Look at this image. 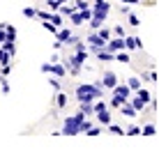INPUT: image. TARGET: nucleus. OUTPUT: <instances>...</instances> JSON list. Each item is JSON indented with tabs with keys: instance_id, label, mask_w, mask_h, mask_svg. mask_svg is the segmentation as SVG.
<instances>
[{
	"instance_id": "obj_1",
	"label": "nucleus",
	"mask_w": 159,
	"mask_h": 154,
	"mask_svg": "<svg viewBox=\"0 0 159 154\" xmlns=\"http://www.w3.org/2000/svg\"><path fill=\"white\" fill-rule=\"evenodd\" d=\"M88 117V115L83 111H79L76 115H69L67 120H65V126H62V134L67 136H76V134H83L81 131V124H83V120Z\"/></svg>"
},
{
	"instance_id": "obj_2",
	"label": "nucleus",
	"mask_w": 159,
	"mask_h": 154,
	"mask_svg": "<svg viewBox=\"0 0 159 154\" xmlns=\"http://www.w3.org/2000/svg\"><path fill=\"white\" fill-rule=\"evenodd\" d=\"M97 97H104L99 83H95V85L88 83V85H79L76 87V99H79V101H95Z\"/></svg>"
},
{
	"instance_id": "obj_3",
	"label": "nucleus",
	"mask_w": 159,
	"mask_h": 154,
	"mask_svg": "<svg viewBox=\"0 0 159 154\" xmlns=\"http://www.w3.org/2000/svg\"><path fill=\"white\" fill-rule=\"evenodd\" d=\"M129 92H131L129 85H116V87H113V101H111V106L113 108H120L129 99Z\"/></svg>"
},
{
	"instance_id": "obj_4",
	"label": "nucleus",
	"mask_w": 159,
	"mask_h": 154,
	"mask_svg": "<svg viewBox=\"0 0 159 154\" xmlns=\"http://www.w3.org/2000/svg\"><path fill=\"white\" fill-rule=\"evenodd\" d=\"M69 19H72V23L74 25H83L85 21H90L92 19V9L88 7V9H76V12L69 16Z\"/></svg>"
},
{
	"instance_id": "obj_5",
	"label": "nucleus",
	"mask_w": 159,
	"mask_h": 154,
	"mask_svg": "<svg viewBox=\"0 0 159 154\" xmlns=\"http://www.w3.org/2000/svg\"><path fill=\"white\" fill-rule=\"evenodd\" d=\"M42 71L44 74H56V76H67V69L65 67H60V64H56V62H46V64H42Z\"/></svg>"
},
{
	"instance_id": "obj_6",
	"label": "nucleus",
	"mask_w": 159,
	"mask_h": 154,
	"mask_svg": "<svg viewBox=\"0 0 159 154\" xmlns=\"http://www.w3.org/2000/svg\"><path fill=\"white\" fill-rule=\"evenodd\" d=\"M99 85H102V87H116V85H118V76L113 74V71H106V74L102 76Z\"/></svg>"
},
{
	"instance_id": "obj_7",
	"label": "nucleus",
	"mask_w": 159,
	"mask_h": 154,
	"mask_svg": "<svg viewBox=\"0 0 159 154\" xmlns=\"http://www.w3.org/2000/svg\"><path fill=\"white\" fill-rule=\"evenodd\" d=\"M58 39L62 42V44H76L79 39L72 35V30H67V28H62V30H58Z\"/></svg>"
},
{
	"instance_id": "obj_8",
	"label": "nucleus",
	"mask_w": 159,
	"mask_h": 154,
	"mask_svg": "<svg viewBox=\"0 0 159 154\" xmlns=\"http://www.w3.org/2000/svg\"><path fill=\"white\" fill-rule=\"evenodd\" d=\"M106 48H108L111 53H118V51H122V48H125V37H118V39H111V42L106 44Z\"/></svg>"
},
{
	"instance_id": "obj_9",
	"label": "nucleus",
	"mask_w": 159,
	"mask_h": 154,
	"mask_svg": "<svg viewBox=\"0 0 159 154\" xmlns=\"http://www.w3.org/2000/svg\"><path fill=\"white\" fill-rule=\"evenodd\" d=\"M97 122L104 124V126H108V124H111V115H108V108H104V111L97 113Z\"/></svg>"
},
{
	"instance_id": "obj_10",
	"label": "nucleus",
	"mask_w": 159,
	"mask_h": 154,
	"mask_svg": "<svg viewBox=\"0 0 159 154\" xmlns=\"http://www.w3.org/2000/svg\"><path fill=\"white\" fill-rule=\"evenodd\" d=\"M120 111H122L125 117H136V113H139L134 106H131V103H122V106H120Z\"/></svg>"
},
{
	"instance_id": "obj_11",
	"label": "nucleus",
	"mask_w": 159,
	"mask_h": 154,
	"mask_svg": "<svg viewBox=\"0 0 159 154\" xmlns=\"http://www.w3.org/2000/svg\"><path fill=\"white\" fill-rule=\"evenodd\" d=\"M125 48H141L139 37H125Z\"/></svg>"
},
{
	"instance_id": "obj_12",
	"label": "nucleus",
	"mask_w": 159,
	"mask_h": 154,
	"mask_svg": "<svg viewBox=\"0 0 159 154\" xmlns=\"http://www.w3.org/2000/svg\"><path fill=\"white\" fill-rule=\"evenodd\" d=\"M102 25H104V19H102V16H95V14H92V19H90V28H92V30H99Z\"/></svg>"
},
{
	"instance_id": "obj_13",
	"label": "nucleus",
	"mask_w": 159,
	"mask_h": 154,
	"mask_svg": "<svg viewBox=\"0 0 159 154\" xmlns=\"http://www.w3.org/2000/svg\"><path fill=\"white\" fill-rule=\"evenodd\" d=\"M136 97H139L143 103H150V101H152V95H150L148 90H141V87H139V95H136Z\"/></svg>"
},
{
	"instance_id": "obj_14",
	"label": "nucleus",
	"mask_w": 159,
	"mask_h": 154,
	"mask_svg": "<svg viewBox=\"0 0 159 154\" xmlns=\"http://www.w3.org/2000/svg\"><path fill=\"white\" fill-rule=\"evenodd\" d=\"M9 60H12V53L0 48V64H9Z\"/></svg>"
},
{
	"instance_id": "obj_15",
	"label": "nucleus",
	"mask_w": 159,
	"mask_h": 154,
	"mask_svg": "<svg viewBox=\"0 0 159 154\" xmlns=\"http://www.w3.org/2000/svg\"><path fill=\"white\" fill-rule=\"evenodd\" d=\"M139 134H143V131H141V126H136V124H131L127 129V136H139Z\"/></svg>"
},
{
	"instance_id": "obj_16",
	"label": "nucleus",
	"mask_w": 159,
	"mask_h": 154,
	"mask_svg": "<svg viewBox=\"0 0 159 154\" xmlns=\"http://www.w3.org/2000/svg\"><path fill=\"white\" fill-rule=\"evenodd\" d=\"M48 21H53L58 28H60V25H65V23H62V16H60V14H51V16H48Z\"/></svg>"
},
{
	"instance_id": "obj_17",
	"label": "nucleus",
	"mask_w": 159,
	"mask_h": 154,
	"mask_svg": "<svg viewBox=\"0 0 159 154\" xmlns=\"http://www.w3.org/2000/svg\"><path fill=\"white\" fill-rule=\"evenodd\" d=\"M108 131H111V134H116V136L127 134V131H122V129H120V126H116V124H108Z\"/></svg>"
},
{
	"instance_id": "obj_18",
	"label": "nucleus",
	"mask_w": 159,
	"mask_h": 154,
	"mask_svg": "<svg viewBox=\"0 0 159 154\" xmlns=\"http://www.w3.org/2000/svg\"><path fill=\"white\" fill-rule=\"evenodd\" d=\"M129 87H131V90H136V92H139V87H141V81L131 76V78H129Z\"/></svg>"
},
{
	"instance_id": "obj_19",
	"label": "nucleus",
	"mask_w": 159,
	"mask_h": 154,
	"mask_svg": "<svg viewBox=\"0 0 159 154\" xmlns=\"http://www.w3.org/2000/svg\"><path fill=\"white\" fill-rule=\"evenodd\" d=\"M116 60H118V62H125V64H127V62H129V55H127V53H122V51H118Z\"/></svg>"
},
{
	"instance_id": "obj_20",
	"label": "nucleus",
	"mask_w": 159,
	"mask_h": 154,
	"mask_svg": "<svg viewBox=\"0 0 159 154\" xmlns=\"http://www.w3.org/2000/svg\"><path fill=\"white\" fill-rule=\"evenodd\" d=\"M23 16H25V19H35V16H37V12H35L32 7H25V9H23Z\"/></svg>"
},
{
	"instance_id": "obj_21",
	"label": "nucleus",
	"mask_w": 159,
	"mask_h": 154,
	"mask_svg": "<svg viewBox=\"0 0 159 154\" xmlns=\"http://www.w3.org/2000/svg\"><path fill=\"white\" fill-rule=\"evenodd\" d=\"M76 12V7H60V14H62V16H72Z\"/></svg>"
},
{
	"instance_id": "obj_22",
	"label": "nucleus",
	"mask_w": 159,
	"mask_h": 154,
	"mask_svg": "<svg viewBox=\"0 0 159 154\" xmlns=\"http://www.w3.org/2000/svg\"><path fill=\"white\" fill-rule=\"evenodd\" d=\"M131 106H134V108H136V111H143V108H145V103H143V101H141V99H139V97H136V99H134V101H131Z\"/></svg>"
},
{
	"instance_id": "obj_23",
	"label": "nucleus",
	"mask_w": 159,
	"mask_h": 154,
	"mask_svg": "<svg viewBox=\"0 0 159 154\" xmlns=\"http://www.w3.org/2000/svg\"><path fill=\"white\" fill-rule=\"evenodd\" d=\"M129 23L134 25V28H139V25H141V21H139V16H136V14H131V12H129Z\"/></svg>"
},
{
	"instance_id": "obj_24",
	"label": "nucleus",
	"mask_w": 159,
	"mask_h": 154,
	"mask_svg": "<svg viewBox=\"0 0 159 154\" xmlns=\"http://www.w3.org/2000/svg\"><path fill=\"white\" fill-rule=\"evenodd\" d=\"M97 35H99L102 39H108V37H111V30H106V28H99V30H97Z\"/></svg>"
},
{
	"instance_id": "obj_25",
	"label": "nucleus",
	"mask_w": 159,
	"mask_h": 154,
	"mask_svg": "<svg viewBox=\"0 0 159 154\" xmlns=\"http://www.w3.org/2000/svg\"><path fill=\"white\" fill-rule=\"evenodd\" d=\"M143 136H155V126H152V124H145V126H143Z\"/></svg>"
},
{
	"instance_id": "obj_26",
	"label": "nucleus",
	"mask_w": 159,
	"mask_h": 154,
	"mask_svg": "<svg viewBox=\"0 0 159 154\" xmlns=\"http://www.w3.org/2000/svg\"><path fill=\"white\" fill-rule=\"evenodd\" d=\"M56 97H58V106L65 108V103H67V97H65V95H56Z\"/></svg>"
},
{
	"instance_id": "obj_27",
	"label": "nucleus",
	"mask_w": 159,
	"mask_h": 154,
	"mask_svg": "<svg viewBox=\"0 0 159 154\" xmlns=\"http://www.w3.org/2000/svg\"><path fill=\"white\" fill-rule=\"evenodd\" d=\"M76 9H88V2L85 0H76Z\"/></svg>"
},
{
	"instance_id": "obj_28",
	"label": "nucleus",
	"mask_w": 159,
	"mask_h": 154,
	"mask_svg": "<svg viewBox=\"0 0 159 154\" xmlns=\"http://www.w3.org/2000/svg\"><path fill=\"white\" fill-rule=\"evenodd\" d=\"M104 108H106V103H104V101H97V103H95V113L104 111Z\"/></svg>"
},
{
	"instance_id": "obj_29",
	"label": "nucleus",
	"mask_w": 159,
	"mask_h": 154,
	"mask_svg": "<svg viewBox=\"0 0 159 154\" xmlns=\"http://www.w3.org/2000/svg\"><path fill=\"white\" fill-rule=\"evenodd\" d=\"M113 32H116L118 37H125V30H122V25H116V28H113Z\"/></svg>"
},
{
	"instance_id": "obj_30",
	"label": "nucleus",
	"mask_w": 159,
	"mask_h": 154,
	"mask_svg": "<svg viewBox=\"0 0 159 154\" xmlns=\"http://www.w3.org/2000/svg\"><path fill=\"white\" fill-rule=\"evenodd\" d=\"M5 39H7V30L0 28V46H2V42H5Z\"/></svg>"
},
{
	"instance_id": "obj_31",
	"label": "nucleus",
	"mask_w": 159,
	"mask_h": 154,
	"mask_svg": "<svg viewBox=\"0 0 159 154\" xmlns=\"http://www.w3.org/2000/svg\"><path fill=\"white\" fill-rule=\"evenodd\" d=\"M37 16H39L42 21H48V16H51V14H48V12H37Z\"/></svg>"
},
{
	"instance_id": "obj_32",
	"label": "nucleus",
	"mask_w": 159,
	"mask_h": 154,
	"mask_svg": "<svg viewBox=\"0 0 159 154\" xmlns=\"http://www.w3.org/2000/svg\"><path fill=\"white\" fill-rule=\"evenodd\" d=\"M7 74H12V67H9V64H2V76H7Z\"/></svg>"
},
{
	"instance_id": "obj_33",
	"label": "nucleus",
	"mask_w": 159,
	"mask_h": 154,
	"mask_svg": "<svg viewBox=\"0 0 159 154\" xmlns=\"http://www.w3.org/2000/svg\"><path fill=\"white\" fill-rule=\"evenodd\" d=\"M88 136H99V129H97V126H95V129H92V126H90V131H88Z\"/></svg>"
},
{
	"instance_id": "obj_34",
	"label": "nucleus",
	"mask_w": 159,
	"mask_h": 154,
	"mask_svg": "<svg viewBox=\"0 0 159 154\" xmlns=\"http://www.w3.org/2000/svg\"><path fill=\"white\" fill-rule=\"evenodd\" d=\"M60 2H69V0H60Z\"/></svg>"
},
{
	"instance_id": "obj_35",
	"label": "nucleus",
	"mask_w": 159,
	"mask_h": 154,
	"mask_svg": "<svg viewBox=\"0 0 159 154\" xmlns=\"http://www.w3.org/2000/svg\"><path fill=\"white\" fill-rule=\"evenodd\" d=\"M95 2H102V0H95Z\"/></svg>"
}]
</instances>
